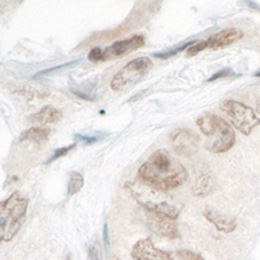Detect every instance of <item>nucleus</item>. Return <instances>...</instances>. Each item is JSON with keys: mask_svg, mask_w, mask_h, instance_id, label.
I'll list each match as a JSON object with an SVG mask.
<instances>
[{"mask_svg": "<svg viewBox=\"0 0 260 260\" xmlns=\"http://www.w3.org/2000/svg\"><path fill=\"white\" fill-rule=\"evenodd\" d=\"M257 111H259V112H260V101L257 102Z\"/></svg>", "mask_w": 260, "mask_h": 260, "instance_id": "cd10ccee", "label": "nucleus"}, {"mask_svg": "<svg viewBox=\"0 0 260 260\" xmlns=\"http://www.w3.org/2000/svg\"><path fill=\"white\" fill-rule=\"evenodd\" d=\"M78 61H72V62H68V64H62V65H59V67H53L52 69H46V71H42L41 73H38L36 76V78H39V77H43V76H48V74L53 73V72H57L60 71L61 68H65V67H72V65L77 64Z\"/></svg>", "mask_w": 260, "mask_h": 260, "instance_id": "393cba45", "label": "nucleus"}, {"mask_svg": "<svg viewBox=\"0 0 260 260\" xmlns=\"http://www.w3.org/2000/svg\"><path fill=\"white\" fill-rule=\"evenodd\" d=\"M231 74H234L232 69H229V68L221 69V71H220V72H217V73H216V74H213L212 77H211L210 80H208V82H210V81L219 80V78H225V77H228V76H231Z\"/></svg>", "mask_w": 260, "mask_h": 260, "instance_id": "a878e982", "label": "nucleus"}, {"mask_svg": "<svg viewBox=\"0 0 260 260\" xmlns=\"http://www.w3.org/2000/svg\"><path fill=\"white\" fill-rule=\"evenodd\" d=\"M243 37V32L240 29L232 27V29H225L219 31L215 36L210 37L207 39L208 48L211 50H219V48H224L226 46L233 45L234 42L240 41Z\"/></svg>", "mask_w": 260, "mask_h": 260, "instance_id": "9d476101", "label": "nucleus"}, {"mask_svg": "<svg viewBox=\"0 0 260 260\" xmlns=\"http://www.w3.org/2000/svg\"><path fill=\"white\" fill-rule=\"evenodd\" d=\"M143 183L159 191H171L187 180L186 168L169 155L167 150H156L138 169Z\"/></svg>", "mask_w": 260, "mask_h": 260, "instance_id": "f257e3e1", "label": "nucleus"}, {"mask_svg": "<svg viewBox=\"0 0 260 260\" xmlns=\"http://www.w3.org/2000/svg\"><path fill=\"white\" fill-rule=\"evenodd\" d=\"M211 190H212V182H211L210 178H207L206 176H202V177L198 178L197 182H195L194 194L204 195L208 194Z\"/></svg>", "mask_w": 260, "mask_h": 260, "instance_id": "a211bd4d", "label": "nucleus"}, {"mask_svg": "<svg viewBox=\"0 0 260 260\" xmlns=\"http://www.w3.org/2000/svg\"><path fill=\"white\" fill-rule=\"evenodd\" d=\"M103 53H104V50H102L101 47H94L89 52V60L94 62L101 61V60H103Z\"/></svg>", "mask_w": 260, "mask_h": 260, "instance_id": "b1692460", "label": "nucleus"}, {"mask_svg": "<svg viewBox=\"0 0 260 260\" xmlns=\"http://www.w3.org/2000/svg\"><path fill=\"white\" fill-rule=\"evenodd\" d=\"M103 237H104V246H106V248H108V246H110V238H108V226H107V224H104L103 226Z\"/></svg>", "mask_w": 260, "mask_h": 260, "instance_id": "bb28decb", "label": "nucleus"}, {"mask_svg": "<svg viewBox=\"0 0 260 260\" xmlns=\"http://www.w3.org/2000/svg\"><path fill=\"white\" fill-rule=\"evenodd\" d=\"M142 204L147 212L166 216L172 220H176L180 215V208L176 207L175 204L167 203V202H145Z\"/></svg>", "mask_w": 260, "mask_h": 260, "instance_id": "f8f14e48", "label": "nucleus"}, {"mask_svg": "<svg viewBox=\"0 0 260 260\" xmlns=\"http://www.w3.org/2000/svg\"><path fill=\"white\" fill-rule=\"evenodd\" d=\"M143 45H145V37L143 36H133L127 39L115 42L113 45H111L110 47H107L104 50L103 60L116 59V57L124 56L126 53L138 50Z\"/></svg>", "mask_w": 260, "mask_h": 260, "instance_id": "1a4fd4ad", "label": "nucleus"}, {"mask_svg": "<svg viewBox=\"0 0 260 260\" xmlns=\"http://www.w3.org/2000/svg\"><path fill=\"white\" fill-rule=\"evenodd\" d=\"M206 48H208V43H207V39L206 41H201V42H197L194 46H191V47L187 50V56H194V55H197V53H199L201 51L206 50Z\"/></svg>", "mask_w": 260, "mask_h": 260, "instance_id": "4be33fe9", "label": "nucleus"}, {"mask_svg": "<svg viewBox=\"0 0 260 260\" xmlns=\"http://www.w3.org/2000/svg\"><path fill=\"white\" fill-rule=\"evenodd\" d=\"M87 260H102L101 251L95 243H91L89 246V250H87Z\"/></svg>", "mask_w": 260, "mask_h": 260, "instance_id": "5701e85b", "label": "nucleus"}, {"mask_svg": "<svg viewBox=\"0 0 260 260\" xmlns=\"http://www.w3.org/2000/svg\"><path fill=\"white\" fill-rule=\"evenodd\" d=\"M147 225L151 231L157 234V236L167 237V238H171V240H175V238L180 237L177 224L175 222V220L166 217V216L147 212Z\"/></svg>", "mask_w": 260, "mask_h": 260, "instance_id": "6e6552de", "label": "nucleus"}, {"mask_svg": "<svg viewBox=\"0 0 260 260\" xmlns=\"http://www.w3.org/2000/svg\"><path fill=\"white\" fill-rule=\"evenodd\" d=\"M197 42L195 41H189L186 43H183V45H178L175 46V47L169 48V50L161 51V52H155L154 57H157V59H168V57H173L176 56L177 53H180L181 51L186 50V48H190L191 46H194Z\"/></svg>", "mask_w": 260, "mask_h": 260, "instance_id": "dca6fc26", "label": "nucleus"}, {"mask_svg": "<svg viewBox=\"0 0 260 260\" xmlns=\"http://www.w3.org/2000/svg\"><path fill=\"white\" fill-rule=\"evenodd\" d=\"M51 130L48 127H31L21 134L20 141H32V142H43L50 136Z\"/></svg>", "mask_w": 260, "mask_h": 260, "instance_id": "2eb2a0df", "label": "nucleus"}, {"mask_svg": "<svg viewBox=\"0 0 260 260\" xmlns=\"http://www.w3.org/2000/svg\"><path fill=\"white\" fill-rule=\"evenodd\" d=\"M197 125L206 137L204 147L210 152L221 154L233 147L236 142V134L224 118L212 113H206L198 118Z\"/></svg>", "mask_w": 260, "mask_h": 260, "instance_id": "f03ea898", "label": "nucleus"}, {"mask_svg": "<svg viewBox=\"0 0 260 260\" xmlns=\"http://www.w3.org/2000/svg\"><path fill=\"white\" fill-rule=\"evenodd\" d=\"M106 136L107 134L104 133H96L91 134V136H86V134H74V138H76V142H81L83 143V145H91V143L101 141V139Z\"/></svg>", "mask_w": 260, "mask_h": 260, "instance_id": "6ab92c4d", "label": "nucleus"}, {"mask_svg": "<svg viewBox=\"0 0 260 260\" xmlns=\"http://www.w3.org/2000/svg\"><path fill=\"white\" fill-rule=\"evenodd\" d=\"M203 215L204 217H206L210 222H212L216 226V229L219 232H221V233H232V232H234V229H236L237 226L233 217L224 215L222 212H220V211L215 210V208L212 207L206 208V210L203 211Z\"/></svg>", "mask_w": 260, "mask_h": 260, "instance_id": "9b49d317", "label": "nucleus"}, {"mask_svg": "<svg viewBox=\"0 0 260 260\" xmlns=\"http://www.w3.org/2000/svg\"><path fill=\"white\" fill-rule=\"evenodd\" d=\"M176 254H177L182 260H206L202 255H199L198 252L190 251V250H178Z\"/></svg>", "mask_w": 260, "mask_h": 260, "instance_id": "412c9836", "label": "nucleus"}, {"mask_svg": "<svg viewBox=\"0 0 260 260\" xmlns=\"http://www.w3.org/2000/svg\"><path fill=\"white\" fill-rule=\"evenodd\" d=\"M151 68H152V62L150 57H137L132 60L113 76L111 81V89L118 91V90H124L127 86L134 85L142 80Z\"/></svg>", "mask_w": 260, "mask_h": 260, "instance_id": "39448f33", "label": "nucleus"}, {"mask_svg": "<svg viewBox=\"0 0 260 260\" xmlns=\"http://www.w3.org/2000/svg\"><path fill=\"white\" fill-rule=\"evenodd\" d=\"M172 147L181 156L189 157L198 150L199 138L191 130L177 129L172 134Z\"/></svg>", "mask_w": 260, "mask_h": 260, "instance_id": "423d86ee", "label": "nucleus"}, {"mask_svg": "<svg viewBox=\"0 0 260 260\" xmlns=\"http://www.w3.org/2000/svg\"><path fill=\"white\" fill-rule=\"evenodd\" d=\"M74 147H76V143H72V145H69V146H65V147H61V148H57V150H55V151H53L52 156H51L50 159L47 160V164H50V162H52V161H55V160L60 159V157L65 156V155L68 154L71 150H73Z\"/></svg>", "mask_w": 260, "mask_h": 260, "instance_id": "aec40b11", "label": "nucleus"}, {"mask_svg": "<svg viewBox=\"0 0 260 260\" xmlns=\"http://www.w3.org/2000/svg\"><path fill=\"white\" fill-rule=\"evenodd\" d=\"M62 117L61 112L57 111L56 108L53 107H43L39 112L34 113V115L30 117V121L37 122V124L41 125H47V124H55V122L60 121Z\"/></svg>", "mask_w": 260, "mask_h": 260, "instance_id": "ddd939ff", "label": "nucleus"}, {"mask_svg": "<svg viewBox=\"0 0 260 260\" xmlns=\"http://www.w3.org/2000/svg\"><path fill=\"white\" fill-rule=\"evenodd\" d=\"M95 89H96V82L95 81L85 82L82 85H74L73 81H71V91L74 95H77L78 98L83 99V101H95V98H96Z\"/></svg>", "mask_w": 260, "mask_h": 260, "instance_id": "4468645a", "label": "nucleus"}, {"mask_svg": "<svg viewBox=\"0 0 260 260\" xmlns=\"http://www.w3.org/2000/svg\"><path fill=\"white\" fill-rule=\"evenodd\" d=\"M27 199L20 192H13L0 204V240L9 242L24 225L26 219Z\"/></svg>", "mask_w": 260, "mask_h": 260, "instance_id": "7ed1b4c3", "label": "nucleus"}, {"mask_svg": "<svg viewBox=\"0 0 260 260\" xmlns=\"http://www.w3.org/2000/svg\"><path fill=\"white\" fill-rule=\"evenodd\" d=\"M222 111L225 112L226 117L231 120L233 126L241 133L248 136L252 129L260 124V120L255 115V111L251 107L246 106L237 101H225L222 103Z\"/></svg>", "mask_w": 260, "mask_h": 260, "instance_id": "20e7f679", "label": "nucleus"}, {"mask_svg": "<svg viewBox=\"0 0 260 260\" xmlns=\"http://www.w3.org/2000/svg\"><path fill=\"white\" fill-rule=\"evenodd\" d=\"M83 176L78 172H71L68 182V195H74L83 187Z\"/></svg>", "mask_w": 260, "mask_h": 260, "instance_id": "f3484780", "label": "nucleus"}, {"mask_svg": "<svg viewBox=\"0 0 260 260\" xmlns=\"http://www.w3.org/2000/svg\"><path fill=\"white\" fill-rule=\"evenodd\" d=\"M130 255L134 260H173L171 252L157 248L150 238L137 241Z\"/></svg>", "mask_w": 260, "mask_h": 260, "instance_id": "0eeeda50", "label": "nucleus"}]
</instances>
